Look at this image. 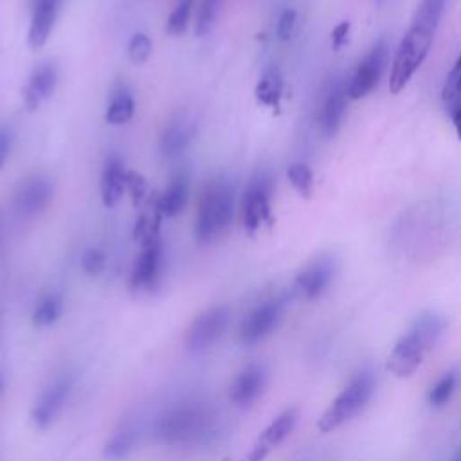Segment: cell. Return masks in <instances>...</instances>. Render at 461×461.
I'll return each mask as SVG.
<instances>
[{
	"mask_svg": "<svg viewBox=\"0 0 461 461\" xmlns=\"http://www.w3.org/2000/svg\"><path fill=\"white\" fill-rule=\"evenodd\" d=\"M447 0H421L418 5L412 23L402 38L389 76V90L398 94L405 88L412 74L420 68L429 54L436 29L445 13Z\"/></svg>",
	"mask_w": 461,
	"mask_h": 461,
	"instance_id": "obj_1",
	"label": "cell"
},
{
	"mask_svg": "<svg viewBox=\"0 0 461 461\" xmlns=\"http://www.w3.org/2000/svg\"><path fill=\"white\" fill-rule=\"evenodd\" d=\"M447 330V319L432 310L418 313L394 342L387 357V371L396 378H409L418 371L427 355Z\"/></svg>",
	"mask_w": 461,
	"mask_h": 461,
	"instance_id": "obj_2",
	"label": "cell"
},
{
	"mask_svg": "<svg viewBox=\"0 0 461 461\" xmlns=\"http://www.w3.org/2000/svg\"><path fill=\"white\" fill-rule=\"evenodd\" d=\"M236 211V191L229 178L218 176L200 191L194 216V238L205 245L223 234L232 223Z\"/></svg>",
	"mask_w": 461,
	"mask_h": 461,
	"instance_id": "obj_3",
	"label": "cell"
},
{
	"mask_svg": "<svg viewBox=\"0 0 461 461\" xmlns=\"http://www.w3.org/2000/svg\"><path fill=\"white\" fill-rule=\"evenodd\" d=\"M212 429L209 409L196 402H178L166 407L155 421V436L166 445H194Z\"/></svg>",
	"mask_w": 461,
	"mask_h": 461,
	"instance_id": "obj_4",
	"label": "cell"
},
{
	"mask_svg": "<svg viewBox=\"0 0 461 461\" xmlns=\"http://www.w3.org/2000/svg\"><path fill=\"white\" fill-rule=\"evenodd\" d=\"M376 389V376L371 369H360L351 376L346 387L330 402L317 420V429L322 434L333 432L344 423L358 416L373 398Z\"/></svg>",
	"mask_w": 461,
	"mask_h": 461,
	"instance_id": "obj_5",
	"label": "cell"
},
{
	"mask_svg": "<svg viewBox=\"0 0 461 461\" xmlns=\"http://www.w3.org/2000/svg\"><path fill=\"white\" fill-rule=\"evenodd\" d=\"M274 182L268 173H258L249 182L241 196V223L249 236L256 234L258 229L272 221V200Z\"/></svg>",
	"mask_w": 461,
	"mask_h": 461,
	"instance_id": "obj_6",
	"label": "cell"
},
{
	"mask_svg": "<svg viewBox=\"0 0 461 461\" xmlns=\"http://www.w3.org/2000/svg\"><path fill=\"white\" fill-rule=\"evenodd\" d=\"M285 313V301L279 297H272L261 301L252 310L247 312L240 324V340L245 346H254L268 337L277 324L281 322Z\"/></svg>",
	"mask_w": 461,
	"mask_h": 461,
	"instance_id": "obj_7",
	"label": "cell"
},
{
	"mask_svg": "<svg viewBox=\"0 0 461 461\" xmlns=\"http://www.w3.org/2000/svg\"><path fill=\"white\" fill-rule=\"evenodd\" d=\"M164 268V247L160 236H153L140 243V250L133 261L131 272H130V288L133 292L140 290H151Z\"/></svg>",
	"mask_w": 461,
	"mask_h": 461,
	"instance_id": "obj_8",
	"label": "cell"
},
{
	"mask_svg": "<svg viewBox=\"0 0 461 461\" xmlns=\"http://www.w3.org/2000/svg\"><path fill=\"white\" fill-rule=\"evenodd\" d=\"M229 324V308L223 304L211 306L198 313L187 328L185 346L191 351H205L223 335Z\"/></svg>",
	"mask_w": 461,
	"mask_h": 461,
	"instance_id": "obj_9",
	"label": "cell"
},
{
	"mask_svg": "<svg viewBox=\"0 0 461 461\" xmlns=\"http://www.w3.org/2000/svg\"><path fill=\"white\" fill-rule=\"evenodd\" d=\"M333 276H335V259L328 254L319 256L295 276L294 290L297 292L299 297L306 301H313L328 290V286L333 281Z\"/></svg>",
	"mask_w": 461,
	"mask_h": 461,
	"instance_id": "obj_10",
	"label": "cell"
},
{
	"mask_svg": "<svg viewBox=\"0 0 461 461\" xmlns=\"http://www.w3.org/2000/svg\"><path fill=\"white\" fill-rule=\"evenodd\" d=\"M72 385L74 378L68 373H63L56 376L49 387H45L31 412V418L38 429H47L56 420L72 391Z\"/></svg>",
	"mask_w": 461,
	"mask_h": 461,
	"instance_id": "obj_11",
	"label": "cell"
},
{
	"mask_svg": "<svg viewBox=\"0 0 461 461\" xmlns=\"http://www.w3.org/2000/svg\"><path fill=\"white\" fill-rule=\"evenodd\" d=\"M385 58H387V47L380 40L369 50V54L358 63L355 74L351 76V79L346 86L348 99H360V97L367 95L376 86V83L382 76L384 65H385Z\"/></svg>",
	"mask_w": 461,
	"mask_h": 461,
	"instance_id": "obj_12",
	"label": "cell"
},
{
	"mask_svg": "<svg viewBox=\"0 0 461 461\" xmlns=\"http://www.w3.org/2000/svg\"><path fill=\"white\" fill-rule=\"evenodd\" d=\"M52 193V182L47 176L31 175L18 184L13 202L22 216H34L50 203Z\"/></svg>",
	"mask_w": 461,
	"mask_h": 461,
	"instance_id": "obj_13",
	"label": "cell"
},
{
	"mask_svg": "<svg viewBox=\"0 0 461 461\" xmlns=\"http://www.w3.org/2000/svg\"><path fill=\"white\" fill-rule=\"evenodd\" d=\"M295 423H297V409L295 407L285 409L259 434L256 445L252 447V450L247 454V457L243 461H263L270 454L272 448L281 445L292 434Z\"/></svg>",
	"mask_w": 461,
	"mask_h": 461,
	"instance_id": "obj_14",
	"label": "cell"
},
{
	"mask_svg": "<svg viewBox=\"0 0 461 461\" xmlns=\"http://www.w3.org/2000/svg\"><path fill=\"white\" fill-rule=\"evenodd\" d=\"M267 369L261 364L245 366L229 385V400L234 405L247 407L254 403L265 391Z\"/></svg>",
	"mask_w": 461,
	"mask_h": 461,
	"instance_id": "obj_15",
	"label": "cell"
},
{
	"mask_svg": "<svg viewBox=\"0 0 461 461\" xmlns=\"http://www.w3.org/2000/svg\"><path fill=\"white\" fill-rule=\"evenodd\" d=\"M346 101H348L346 88L339 83L331 85L324 92L317 110V126L324 137H333L339 131L346 113Z\"/></svg>",
	"mask_w": 461,
	"mask_h": 461,
	"instance_id": "obj_16",
	"label": "cell"
},
{
	"mask_svg": "<svg viewBox=\"0 0 461 461\" xmlns=\"http://www.w3.org/2000/svg\"><path fill=\"white\" fill-rule=\"evenodd\" d=\"M194 133H196L194 119L189 115H176L162 130L160 142H158L160 153L169 158L178 157L191 146Z\"/></svg>",
	"mask_w": 461,
	"mask_h": 461,
	"instance_id": "obj_17",
	"label": "cell"
},
{
	"mask_svg": "<svg viewBox=\"0 0 461 461\" xmlns=\"http://www.w3.org/2000/svg\"><path fill=\"white\" fill-rule=\"evenodd\" d=\"M61 2L63 0H32V13L27 32V41L32 49H40L47 43L54 29Z\"/></svg>",
	"mask_w": 461,
	"mask_h": 461,
	"instance_id": "obj_18",
	"label": "cell"
},
{
	"mask_svg": "<svg viewBox=\"0 0 461 461\" xmlns=\"http://www.w3.org/2000/svg\"><path fill=\"white\" fill-rule=\"evenodd\" d=\"M56 83H58V70L52 63H41L38 65L23 90H22V95H23V104L27 110H36L45 99H49L56 88Z\"/></svg>",
	"mask_w": 461,
	"mask_h": 461,
	"instance_id": "obj_19",
	"label": "cell"
},
{
	"mask_svg": "<svg viewBox=\"0 0 461 461\" xmlns=\"http://www.w3.org/2000/svg\"><path fill=\"white\" fill-rule=\"evenodd\" d=\"M126 176H128V171L124 169V164L117 155H112L104 160L101 184H99L101 200L104 207H113L122 198L126 191Z\"/></svg>",
	"mask_w": 461,
	"mask_h": 461,
	"instance_id": "obj_20",
	"label": "cell"
},
{
	"mask_svg": "<svg viewBox=\"0 0 461 461\" xmlns=\"http://www.w3.org/2000/svg\"><path fill=\"white\" fill-rule=\"evenodd\" d=\"M187 200H189V175L180 171L169 180L162 194L157 196V205L162 216L173 218L184 211Z\"/></svg>",
	"mask_w": 461,
	"mask_h": 461,
	"instance_id": "obj_21",
	"label": "cell"
},
{
	"mask_svg": "<svg viewBox=\"0 0 461 461\" xmlns=\"http://www.w3.org/2000/svg\"><path fill=\"white\" fill-rule=\"evenodd\" d=\"M135 443H137L135 425L130 420L121 421V425L106 439L103 456H104V459H110V461L126 459L130 456V452L135 448Z\"/></svg>",
	"mask_w": 461,
	"mask_h": 461,
	"instance_id": "obj_22",
	"label": "cell"
},
{
	"mask_svg": "<svg viewBox=\"0 0 461 461\" xmlns=\"http://www.w3.org/2000/svg\"><path fill=\"white\" fill-rule=\"evenodd\" d=\"M254 95H256V101L263 106H268V108H274V110H279L281 108V97H283V74L281 70L272 65L268 67L258 85H256V90H254Z\"/></svg>",
	"mask_w": 461,
	"mask_h": 461,
	"instance_id": "obj_23",
	"label": "cell"
},
{
	"mask_svg": "<svg viewBox=\"0 0 461 461\" xmlns=\"http://www.w3.org/2000/svg\"><path fill=\"white\" fill-rule=\"evenodd\" d=\"M133 112H135V103H133L131 94L126 88H119L110 95L104 121L108 124L119 126V124L128 122L133 117Z\"/></svg>",
	"mask_w": 461,
	"mask_h": 461,
	"instance_id": "obj_24",
	"label": "cell"
},
{
	"mask_svg": "<svg viewBox=\"0 0 461 461\" xmlns=\"http://www.w3.org/2000/svg\"><path fill=\"white\" fill-rule=\"evenodd\" d=\"M63 312V301L58 294H45L34 306L31 321L36 328L52 326Z\"/></svg>",
	"mask_w": 461,
	"mask_h": 461,
	"instance_id": "obj_25",
	"label": "cell"
},
{
	"mask_svg": "<svg viewBox=\"0 0 461 461\" xmlns=\"http://www.w3.org/2000/svg\"><path fill=\"white\" fill-rule=\"evenodd\" d=\"M456 385H457V375L456 371H447L443 373L436 384L430 387L429 391V403L432 407H443L448 403V400L452 398L454 391H456Z\"/></svg>",
	"mask_w": 461,
	"mask_h": 461,
	"instance_id": "obj_26",
	"label": "cell"
},
{
	"mask_svg": "<svg viewBox=\"0 0 461 461\" xmlns=\"http://www.w3.org/2000/svg\"><path fill=\"white\" fill-rule=\"evenodd\" d=\"M286 176L292 184V187L304 198H310L313 191V173L312 169L303 162H294L286 169Z\"/></svg>",
	"mask_w": 461,
	"mask_h": 461,
	"instance_id": "obj_27",
	"label": "cell"
},
{
	"mask_svg": "<svg viewBox=\"0 0 461 461\" xmlns=\"http://www.w3.org/2000/svg\"><path fill=\"white\" fill-rule=\"evenodd\" d=\"M191 11H193V0H180L176 4V7L169 13L167 22H166V31L173 36H180L189 23L191 18Z\"/></svg>",
	"mask_w": 461,
	"mask_h": 461,
	"instance_id": "obj_28",
	"label": "cell"
},
{
	"mask_svg": "<svg viewBox=\"0 0 461 461\" xmlns=\"http://www.w3.org/2000/svg\"><path fill=\"white\" fill-rule=\"evenodd\" d=\"M220 4H221V0H202L198 16H196V23H194V31L198 36H203L211 31V27L218 16Z\"/></svg>",
	"mask_w": 461,
	"mask_h": 461,
	"instance_id": "obj_29",
	"label": "cell"
},
{
	"mask_svg": "<svg viewBox=\"0 0 461 461\" xmlns=\"http://www.w3.org/2000/svg\"><path fill=\"white\" fill-rule=\"evenodd\" d=\"M441 97L447 104H452L456 99L461 97V54L457 56L452 70L447 76V81L441 90Z\"/></svg>",
	"mask_w": 461,
	"mask_h": 461,
	"instance_id": "obj_30",
	"label": "cell"
},
{
	"mask_svg": "<svg viewBox=\"0 0 461 461\" xmlns=\"http://www.w3.org/2000/svg\"><path fill=\"white\" fill-rule=\"evenodd\" d=\"M151 54V40L144 32H135L128 43V56L133 63H144Z\"/></svg>",
	"mask_w": 461,
	"mask_h": 461,
	"instance_id": "obj_31",
	"label": "cell"
},
{
	"mask_svg": "<svg viewBox=\"0 0 461 461\" xmlns=\"http://www.w3.org/2000/svg\"><path fill=\"white\" fill-rule=\"evenodd\" d=\"M106 267V256L103 250L99 249H86L81 256V268L85 270V274H88L90 277L99 276Z\"/></svg>",
	"mask_w": 461,
	"mask_h": 461,
	"instance_id": "obj_32",
	"label": "cell"
},
{
	"mask_svg": "<svg viewBox=\"0 0 461 461\" xmlns=\"http://www.w3.org/2000/svg\"><path fill=\"white\" fill-rule=\"evenodd\" d=\"M126 189L131 193V198H133L135 205H140L142 200L148 196V184H146V180L140 175L133 173V171H128Z\"/></svg>",
	"mask_w": 461,
	"mask_h": 461,
	"instance_id": "obj_33",
	"label": "cell"
},
{
	"mask_svg": "<svg viewBox=\"0 0 461 461\" xmlns=\"http://www.w3.org/2000/svg\"><path fill=\"white\" fill-rule=\"evenodd\" d=\"M295 18H297V14H295L294 9H285L281 13V16L277 20V36H279V40H283V41L290 40V36L294 32V27H295Z\"/></svg>",
	"mask_w": 461,
	"mask_h": 461,
	"instance_id": "obj_34",
	"label": "cell"
},
{
	"mask_svg": "<svg viewBox=\"0 0 461 461\" xmlns=\"http://www.w3.org/2000/svg\"><path fill=\"white\" fill-rule=\"evenodd\" d=\"M13 146V131L9 126L0 124V169L4 167Z\"/></svg>",
	"mask_w": 461,
	"mask_h": 461,
	"instance_id": "obj_35",
	"label": "cell"
},
{
	"mask_svg": "<svg viewBox=\"0 0 461 461\" xmlns=\"http://www.w3.org/2000/svg\"><path fill=\"white\" fill-rule=\"evenodd\" d=\"M348 34H349V22L337 23L331 31V47L339 50L348 41Z\"/></svg>",
	"mask_w": 461,
	"mask_h": 461,
	"instance_id": "obj_36",
	"label": "cell"
},
{
	"mask_svg": "<svg viewBox=\"0 0 461 461\" xmlns=\"http://www.w3.org/2000/svg\"><path fill=\"white\" fill-rule=\"evenodd\" d=\"M450 119H452L456 135H457V139L461 140V97L456 99V101L450 104Z\"/></svg>",
	"mask_w": 461,
	"mask_h": 461,
	"instance_id": "obj_37",
	"label": "cell"
},
{
	"mask_svg": "<svg viewBox=\"0 0 461 461\" xmlns=\"http://www.w3.org/2000/svg\"><path fill=\"white\" fill-rule=\"evenodd\" d=\"M450 461H461V447H457V448H456V452L452 454Z\"/></svg>",
	"mask_w": 461,
	"mask_h": 461,
	"instance_id": "obj_38",
	"label": "cell"
},
{
	"mask_svg": "<svg viewBox=\"0 0 461 461\" xmlns=\"http://www.w3.org/2000/svg\"><path fill=\"white\" fill-rule=\"evenodd\" d=\"M2 389H4V376L0 375V393H2Z\"/></svg>",
	"mask_w": 461,
	"mask_h": 461,
	"instance_id": "obj_39",
	"label": "cell"
}]
</instances>
